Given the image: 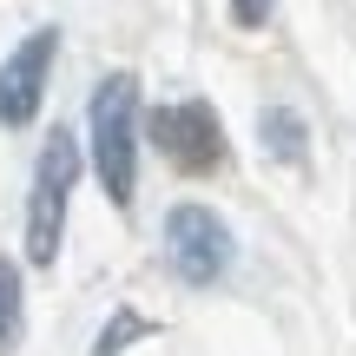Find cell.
<instances>
[{"label": "cell", "mask_w": 356, "mask_h": 356, "mask_svg": "<svg viewBox=\"0 0 356 356\" xmlns=\"http://www.w3.org/2000/svg\"><path fill=\"white\" fill-rule=\"evenodd\" d=\"M86 132H92V165H99L106 198L132 204V185H139V79L132 73H106L92 86Z\"/></svg>", "instance_id": "1"}, {"label": "cell", "mask_w": 356, "mask_h": 356, "mask_svg": "<svg viewBox=\"0 0 356 356\" xmlns=\"http://www.w3.org/2000/svg\"><path fill=\"white\" fill-rule=\"evenodd\" d=\"M73 178H79V139L60 126V132H47V145H40V159H33V191H26V257H33V264H53V257H60Z\"/></svg>", "instance_id": "2"}, {"label": "cell", "mask_w": 356, "mask_h": 356, "mask_svg": "<svg viewBox=\"0 0 356 356\" xmlns=\"http://www.w3.org/2000/svg\"><path fill=\"white\" fill-rule=\"evenodd\" d=\"M165 264L185 284H218L231 264V231L211 204H172L165 211Z\"/></svg>", "instance_id": "3"}, {"label": "cell", "mask_w": 356, "mask_h": 356, "mask_svg": "<svg viewBox=\"0 0 356 356\" xmlns=\"http://www.w3.org/2000/svg\"><path fill=\"white\" fill-rule=\"evenodd\" d=\"M53 53H60V33H53V26H40V33H26L20 47L0 60V126H33L40 99H47Z\"/></svg>", "instance_id": "4"}, {"label": "cell", "mask_w": 356, "mask_h": 356, "mask_svg": "<svg viewBox=\"0 0 356 356\" xmlns=\"http://www.w3.org/2000/svg\"><path fill=\"white\" fill-rule=\"evenodd\" d=\"M152 139H159V152H165L178 172H211L218 159H225V132H218V113L204 99L159 106L152 113Z\"/></svg>", "instance_id": "5"}, {"label": "cell", "mask_w": 356, "mask_h": 356, "mask_svg": "<svg viewBox=\"0 0 356 356\" xmlns=\"http://www.w3.org/2000/svg\"><path fill=\"white\" fill-rule=\"evenodd\" d=\"M264 145H270V159L297 165V159H304V119H297L291 106H270L264 113Z\"/></svg>", "instance_id": "6"}, {"label": "cell", "mask_w": 356, "mask_h": 356, "mask_svg": "<svg viewBox=\"0 0 356 356\" xmlns=\"http://www.w3.org/2000/svg\"><path fill=\"white\" fill-rule=\"evenodd\" d=\"M13 337H20V270L13 257H0V356L13 350Z\"/></svg>", "instance_id": "7"}, {"label": "cell", "mask_w": 356, "mask_h": 356, "mask_svg": "<svg viewBox=\"0 0 356 356\" xmlns=\"http://www.w3.org/2000/svg\"><path fill=\"white\" fill-rule=\"evenodd\" d=\"M145 330H152L145 317H132V310H119V317H113V323L99 330V350H92V356H119V350L132 343V337H145Z\"/></svg>", "instance_id": "8"}, {"label": "cell", "mask_w": 356, "mask_h": 356, "mask_svg": "<svg viewBox=\"0 0 356 356\" xmlns=\"http://www.w3.org/2000/svg\"><path fill=\"white\" fill-rule=\"evenodd\" d=\"M231 20H238V26H264L270 20V0H231Z\"/></svg>", "instance_id": "9"}]
</instances>
